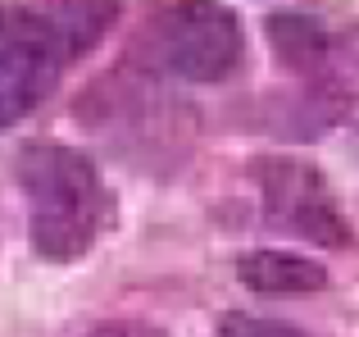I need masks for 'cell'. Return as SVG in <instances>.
Segmentation results:
<instances>
[{
  "mask_svg": "<svg viewBox=\"0 0 359 337\" xmlns=\"http://www.w3.org/2000/svg\"><path fill=\"white\" fill-rule=\"evenodd\" d=\"M269 37H273V51H278V60L287 64V69H318V64L327 60V37L323 27L314 23V18L305 14H273L269 18Z\"/></svg>",
  "mask_w": 359,
  "mask_h": 337,
  "instance_id": "cell-7",
  "label": "cell"
},
{
  "mask_svg": "<svg viewBox=\"0 0 359 337\" xmlns=\"http://www.w3.org/2000/svg\"><path fill=\"white\" fill-rule=\"evenodd\" d=\"M219 337H305L291 324H278V319H255V315H228L219 324Z\"/></svg>",
  "mask_w": 359,
  "mask_h": 337,
  "instance_id": "cell-8",
  "label": "cell"
},
{
  "mask_svg": "<svg viewBox=\"0 0 359 337\" xmlns=\"http://www.w3.org/2000/svg\"><path fill=\"white\" fill-rule=\"evenodd\" d=\"M237 274L250 292H264V296H296V292L327 287L323 269L305 256H291V251H250V256H241Z\"/></svg>",
  "mask_w": 359,
  "mask_h": 337,
  "instance_id": "cell-6",
  "label": "cell"
},
{
  "mask_svg": "<svg viewBox=\"0 0 359 337\" xmlns=\"http://www.w3.org/2000/svg\"><path fill=\"white\" fill-rule=\"evenodd\" d=\"M91 337H168L159 329H150V324H132V319H118V324H100Z\"/></svg>",
  "mask_w": 359,
  "mask_h": 337,
  "instance_id": "cell-9",
  "label": "cell"
},
{
  "mask_svg": "<svg viewBox=\"0 0 359 337\" xmlns=\"http://www.w3.org/2000/svg\"><path fill=\"white\" fill-rule=\"evenodd\" d=\"M46 23V32L55 37L64 60H78L105 37V27L114 23L118 0H36L32 9Z\"/></svg>",
  "mask_w": 359,
  "mask_h": 337,
  "instance_id": "cell-5",
  "label": "cell"
},
{
  "mask_svg": "<svg viewBox=\"0 0 359 337\" xmlns=\"http://www.w3.org/2000/svg\"><path fill=\"white\" fill-rule=\"evenodd\" d=\"M259 201L269 223L287 228L291 237L318 242V246H346L351 223L337 205L327 178L305 160H264L259 164Z\"/></svg>",
  "mask_w": 359,
  "mask_h": 337,
  "instance_id": "cell-3",
  "label": "cell"
},
{
  "mask_svg": "<svg viewBox=\"0 0 359 337\" xmlns=\"http://www.w3.org/2000/svg\"><path fill=\"white\" fill-rule=\"evenodd\" d=\"M18 187L27 196L32 246L50 265L87 256L114 210L100 183V168L82 151L60 142H36L18 155Z\"/></svg>",
  "mask_w": 359,
  "mask_h": 337,
  "instance_id": "cell-1",
  "label": "cell"
},
{
  "mask_svg": "<svg viewBox=\"0 0 359 337\" xmlns=\"http://www.w3.org/2000/svg\"><path fill=\"white\" fill-rule=\"evenodd\" d=\"M64 64L69 60L32 9H0V128L41 105Z\"/></svg>",
  "mask_w": 359,
  "mask_h": 337,
  "instance_id": "cell-4",
  "label": "cell"
},
{
  "mask_svg": "<svg viewBox=\"0 0 359 337\" xmlns=\"http://www.w3.org/2000/svg\"><path fill=\"white\" fill-rule=\"evenodd\" d=\"M241 23L219 0H177L150 23V60L187 82H223L241 64Z\"/></svg>",
  "mask_w": 359,
  "mask_h": 337,
  "instance_id": "cell-2",
  "label": "cell"
}]
</instances>
